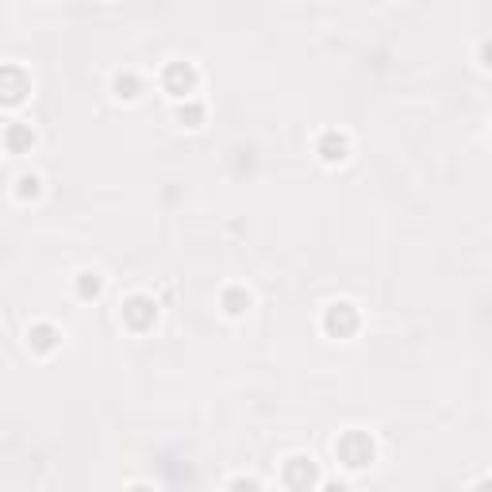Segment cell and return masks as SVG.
I'll use <instances>...</instances> for the list:
<instances>
[{
  "label": "cell",
  "mask_w": 492,
  "mask_h": 492,
  "mask_svg": "<svg viewBox=\"0 0 492 492\" xmlns=\"http://www.w3.org/2000/svg\"><path fill=\"white\" fill-rule=\"evenodd\" d=\"M335 450H339V458L350 465V469H362V465L373 462V438L362 435V430H346V435L335 443Z\"/></svg>",
  "instance_id": "6da1fadb"
},
{
  "label": "cell",
  "mask_w": 492,
  "mask_h": 492,
  "mask_svg": "<svg viewBox=\"0 0 492 492\" xmlns=\"http://www.w3.org/2000/svg\"><path fill=\"white\" fill-rule=\"evenodd\" d=\"M162 85L170 96H177V100H189L192 93H197V69L189 66V62H170L162 74Z\"/></svg>",
  "instance_id": "7a4b0ae2"
},
{
  "label": "cell",
  "mask_w": 492,
  "mask_h": 492,
  "mask_svg": "<svg viewBox=\"0 0 492 492\" xmlns=\"http://www.w3.org/2000/svg\"><path fill=\"white\" fill-rule=\"evenodd\" d=\"M31 93V81L20 66H0V104H23Z\"/></svg>",
  "instance_id": "3957f363"
},
{
  "label": "cell",
  "mask_w": 492,
  "mask_h": 492,
  "mask_svg": "<svg viewBox=\"0 0 492 492\" xmlns=\"http://www.w3.org/2000/svg\"><path fill=\"white\" fill-rule=\"evenodd\" d=\"M323 331L331 339H350L358 331V312L354 304H331L327 315H323Z\"/></svg>",
  "instance_id": "277c9868"
},
{
  "label": "cell",
  "mask_w": 492,
  "mask_h": 492,
  "mask_svg": "<svg viewBox=\"0 0 492 492\" xmlns=\"http://www.w3.org/2000/svg\"><path fill=\"white\" fill-rule=\"evenodd\" d=\"M154 320H158V304L151 296H131V300L123 304V323H127L131 331H146Z\"/></svg>",
  "instance_id": "5b68a950"
},
{
  "label": "cell",
  "mask_w": 492,
  "mask_h": 492,
  "mask_svg": "<svg viewBox=\"0 0 492 492\" xmlns=\"http://www.w3.org/2000/svg\"><path fill=\"white\" fill-rule=\"evenodd\" d=\"M346 154H350V143H346V135H339V131H327V135L320 139V158L323 162H346Z\"/></svg>",
  "instance_id": "8992f818"
},
{
  "label": "cell",
  "mask_w": 492,
  "mask_h": 492,
  "mask_svg": "<svg viewBox=\"0 0 492 492\" xmlns=\"http://www.w3.org/2000/svg\"><path fill=\"white\" fill-rule=\"evenodd\" d=\"M4 143L12 146L16 154H20V151H31V146H35V131H31V123H12V127H8V135H4Z\"/></svg>",
  "instance_id": "52a82bcc"
},
{
  "label": "cell",
  "mask_w": 492,
  "mask_h": 492,
  "mask_svg": "<svg viewBox=\"0 0 492 492\" xmlns=\"http://www.w3.org/2000/svg\"><path fill=\"white\" fill-rule=\"evenodd\" d=\"M58 331L54 327H50V323H39V327H31V335H28V342H31V346L35 350H39V354H50V350H54L58 346Z\"/></svg>",
  "instance_id": "ba28073f"
},
{
  "label": "cell",
  "mask_w": 492,
  "mask_h": 492,
  "mask_svg": "<svg viewBox=\"0 0 492 492\" xmlns=\"http://www.w3.org/2000/svg\"><path fill=\"white\" fill-rule=\"evenodd\" d=\"M288 485H308V481H315V465L312 458H288V473H285Z\"/></svg>",
  "instance_id": "9c48e42d"
},
{
  "label": "cell",
  "mask_w": 492,
  "mask_h": 492,
  "mask_svg": "<svg viewBox=\"0 0 492 492\" xmlns=\"http://www.w3.org/2000/svg\"><path fill=\"white\" fill-rule=\"evenodd\" d=\"M246 308H250V293H246V288H227L223 293V312L227 315H242Z\"/></svg>",
  "instance_id": "30bf717a"
},
{
  "label": "cell",
  "mask_w": 492,
  "mask_h": 492,
  "mask_svg": "<svg viewBox=\"0 0 492 492\" xmlns=\"http://www.w3.org/2000/svg\"><path fill=\"white\" fill-rule=\"evenodd\" d=\"M100 288H104V281H100V274H77V296L81 300H93V296H100Z\"/></svg>",
  "instance_id": "8fae6325"
},
{
  "label": "cell",
  "mask_w": 492,
  "mask_h": 492,
  "mask_svg": "<svg viewBox=\"0 0 492 492\" xmlns=\"http://www.w3.org/2000/svg\"><path fill=\"white\" fill-rule=\"evenodd\" d=\"M139 89H143V85H139L135 74H119L116 77V96H119V100H135Z\"/></svg>",
  "instance_id": "7c38bea8"
},
{
  "label": "cell",
  "mask_w": 492,
  "mask_h": 492,
  "mask_svg": "<svg viewBox=\"0 0 492 492\" xmlns=\"http://www.w3.org/2000/svg\"><path fill=\"white\" fill-rule=\"evenodd\" d=\"M181 123H189V127H200V119H204V108L200 104H184V108L177 112Z\"/></svg>",
  "instance_id": "4fadbf2b"
},
{
  "label": "cell",
  "mask_w": 492,
  "mask_h": 492,
  "mask_svg": "<svg viewBox=\"0 0 492 492\" xmlns=\"http://www.w3.org/2000/svg\"><path fill=\"white\" fill-rule=\"evenodd\" d=\"M20 200H28V197H39V177H35V173H23L20 177Z\"/></svg>",
  "instance_id": "5bb4252c"
}]
</instances>
